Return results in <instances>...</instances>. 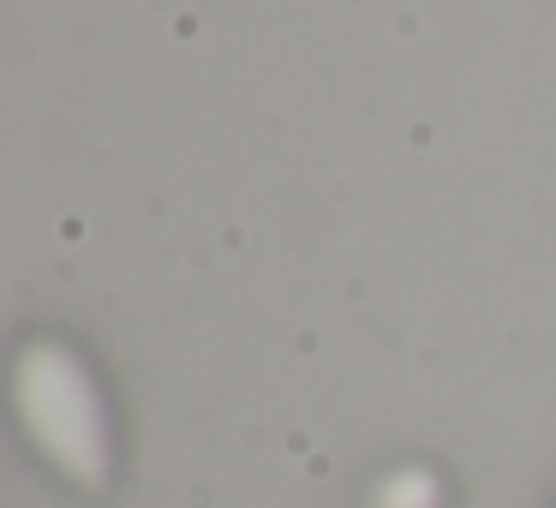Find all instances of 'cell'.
I'll return each mask as SVG.
<instances>
[{
    "label": "cell",
    "mask_w": 556,
    "mask_h": 508,
    "mask_svg": "<svg viewBox=\"0 0 556 508\" xmlns=\"http://www.w3.org/2000/svg\"><path fill=\"white\" fill-rule=\"evenodd\" d=\"M437 479L419 467H401L395 479H383V491H377V508H437Z\"/></svg>",
    "instance_id": "2"
},
{
    "label": "cell",
    "mask_w": 556,
    "mask_h": 508,
    "mask_svg": "<svg viewBox=\"0 0 556 508\" xmlns=\"http://www.w3.org/2000/svg\"><path fill=\"white\" fill-rule=\"evenodd\" d=\"M13 407L30 443L73 484L109 479V412L90 365L66 341H30L13 365Z\"/></svg>",
    "instance_id": "1"
}]
</instances>
